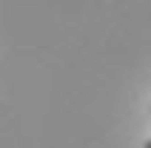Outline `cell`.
Instances as JSON below:
<instances>
[{
    "label": "cell",
    "mask_w": 151,
    "mask_h": 148,
    "mask_svg": "<svg viewBox=\"0 0 151 148\" xmlns=\"http://www.w3.org/2000/svg\"><path fill=\"white\" fill-rule=\"evenodd\" d=\"M143 148H151V140H145V142H143Z\"/></svg>",
    "instance_id": "6da1fadb"
}]
</instances>
